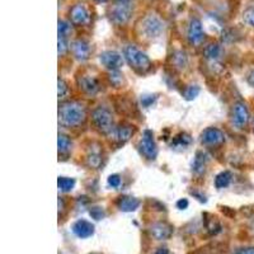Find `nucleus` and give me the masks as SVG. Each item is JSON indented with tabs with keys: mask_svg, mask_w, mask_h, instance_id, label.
Masks as SVG:
<instances>
[{
	"mask_svg": "<svg viewBox=\"0 0 254 254\" xmlns=\"http://www.w3.org/2000/svg\"><path fill=\"white\" fill-rule=\"evenodd\" d=\"M85 120V110L79 102H65L59 108V121L65 127H76Z\"/></svg>",
	"mask_w": 254,
	"mask_h": 254,
	"instance_id": "1",
	"label": "nucleus"
},
{
	"mask_svg": "<svg viewBox=\"0 0 254 254\" xmlns=\"http://www.w3.org/2000/svg\"><path fill=\"white\" fill-rule=\"evenodd\" d=\"M124 58L131 67L137 71H146L150 69V59L147 58L146 54L140 51L133 45H127L124 49Z\"/></svg>",
	"mask_w": 254,
	"mask_h": 254,
	"instance_id": "2",
	"label": "nucleus"
},
{
	"mask_svg": "<svg viewBox=\"0 0 254 254\" xmlns=\"http://www.w3.org/2000/svg\"><path fill=\"white\" fill-rule=\"evenodd\" d=\"M92 121L94 126L104 135H111L116 128L113 125L112 113L104 107H98L93 111Z\"/></svg>",
	"mask_w": 254,
	"mask_h": 254,
	"instance_id": "3",
	"label": "nucleus"
},
{
	"mask_svg": "<svg viewBox=\"0 0 254 254\" xmlns=\"http://www.w3.org/2000/svg\"><path fill=\"white\" fill-rule=\"evenodd\" d=\"M132 13L130 3H117L112 9H111L110 17L113 23L117 26H124L128 22Z\"/></svg>",
	"mask_w": 254,
	"mask_h": 254,
	"instance_id": "4",
	"label": "nucleus"
},
{
	"mask_svg": "<svg viewBox=\"0 0 254 254\" xmlns=\"http://www.w3.org/2000/svg\"><path fill=\"white\" fill-rule=\"evenodd\" d=\"M187 38L190 44L193 46H198L205 40V31H203L202 23L198 18H192L190 20L187 28Z\"/></svg>",
	"mask_w": 254,
	"mask_h": 254,
	"instance_id": "5",
	"label": "nucleus"
},
{
	"mask_svg": "<svg viewBox=\"0 0 254 254\" xmlns=\"http://www.w3.org/2000/svg\"><path fill=\"white\" fill-rule=\"evenodd\" d=\"M124 56L116 51H104L99 56V61L104 67L113 71V70H119L124 65Z\"/></svg>",
	"mask_w": 254,
	"mask_h": 254,
	"instance_id": "6",
	"label": "nucleus"
},
{
	"mask_svg": "<svg viewBox=\"0 0 254 254\" xmlns=\"http://www.w3.org/2000/svg\"><path fill=\"white\" fill-rule=\"evenodd\" d=\"M70 19L75 26H87L90 22L89 10L84 4H75L70 9Z\"/></svg>",
	"mask_w": 254,
	"mask_h": 254,
	"instance_id": "7",
	"label": "nucleus"
},
{
	"mask_svg": "<svg viewBox=\"0 0 254 254\" xmlns=\"http://www.w3.org/2000/svg\"><path fill=\"white\" fill-rule=\"evenodd\" d=\"M225 141V135L216 127H208L201 135V142L206 146H217Z\"/></svg>",
	"mask_w": 254,
	"mask_h": 254,
	"instance_id": "8",
	"label": "nucleus"
},
{
	"mask_svg": "<svg viewBox=\"0 0 254 254\" xmlns=\"http://www.w3.org/2000/svg\"><path fill=\"white\" fill-rule=\"evenodd\" d=\"M140 149H141V153L144 154L145 158L155 159L156 154H158V149H156L155 140H154V135L151 131H144L142 139L140 141Z\"/></svg>",
	"mask_w": 254,
	"mask_h": 254,
	"instance_id": "9",
	"label": "nucleus"
},
{
	"mask_svg": "<svg viewBox=\"0 0 254 254\" xmlns=\"http://www.w3.org/2000/svg\"><path fill=\"white\" fill-rule=\"evenodd\" d=\"M251 115H249V110L246 104L243 102H238L233 107V124L238 127V128H244L248 125Z\"/></svg>",
	"mask_w": 254,
	"mask_h": 254,
	"instance_id": "10",
	"label": "nucleus"
},
{
	"mask_svg": "<svg viewBox=\"0 0 254 254\" xmlns=\"http://www.w3.org/2000/svg\"><path fill=\"white\" fill-rule=\"evenodd\" d=\"M71 230L80 239H87L94 234V225L87 220H78L72 224Z\"/></svg>",
	"mask_w": 254,
	"mask_h": 254,
	"instance_id": "11",
	"label": "nucleus"
},
{
	"mask_svg": "<svg viewBox=\"0 0 254 254\" xmlns=\"http://www.w3.org/2000/svg\"><path fill=\"white\" fill-rule=\"evenodd\" d=\"M163 22L155 15H150L144 20V32L149 37H158L163 32Z\"/></svg>",
	"mask_w": 254,
	"mask_h": 254,
	"instance_id": "12",
	"label": "nucleus"
},
{
	"mask_svg": "<svg viewBox=\"0 0 254 254\" xmlns=\"http://www.w3.org/2000/svg\"><path fill=\"white\" fill-rule=\"evenodd\" d=\"M150 233L156 240H167L173 235V228L167 222H155L150 226Z\"/></svg>",
	"mask_w": 254,
	"mask_h": 254,
	"instance_id": "13",
	"label": "nucleus"
},
{
	"mask_svg": "<svg viewBox=\"0 0 254 254\" xmlns=\"http://www.w3.org/2000/svg\"><path fill=\"white\" fill-rule=\"evenodd\" d=\"M70 50H71L72 55L75 56L76 60L85 61L89 59L90 46L88 42H85V41H83V40L74 41V42L71 44Z\"/></svg>",
	"mask_w": 254,
	"mask_h": 254,
	"instance_id": "14",
	"label": "nucleus"
},
{
	"mask_svg": "<svg viewBox=\"0 0 254 254\" xmlns=\"http://www.w3.org/2000/svg\"><path fill=\"white\" fill-rule=\"evenodd\" d=\"M79 85H80V89H83L84 92L89 95H94L95 93L99 90V83L98 80L94 78V76L90 75H84L79 79Z\"/></svg>",
	"mask_w": 254,
	"mask_h": 254,
	"instance_id": "15",
	"label": "nucleus"
},
{
	"mask_svg": "<svg viewBox=\"0 0 254 254\" xmlns=\"http://www.w3.org/2000/svg\"><path fill=\"white\" fill-rule=\"evenodd\" d=\"M140 206V201L135 197L121 196L117 199V207L124 212H132Z\"/></svg>",
	"mask_w": 254,
	"mask_h": 254,
	"instance_id": "16",
	"label": "nucleus"
},
{
	"mask_svg": "<svg viewBox=\"0 0 254 254\" xmlns=\"http://www.w3.org/2000/svg\"><path fill=\"white\" fill-rule=\"evenodd\" d=\"M133 130L131 128L130 126H120V127H116L113 132L111 133L110 136H112L113 140L119 142H126L127 140L130 139L131 136H132Z\"/></svg>",
	"mask_w": 254,
	"mask_h": 254,
	"instance_id": "17",
	"label": "nucleus"
},
{
	"mask_svg": "<svg viewBox=\"0 0 254 254\" xmlns=\"http://www.w3.org/2000/svg\"><path fill=\"white\" fill-rule=\"evenodd\" d=\"M206 163H207V158H206V154H203L202 151H197L196 156H194L193 164H192V171L196 176H201L203 174L206 169Z\"/></svg>",
	"mask_w": 254,
	"mask_h": 254,
	"instance_id": "18",
	"label": "nucleus"
},
{
	"mask_svg": "<svg viewBox=\"0 0 254 254\" xmlns=\"http://www.w3.org/2000/svg\"><path fill=\"white\" fill-rule=\"evenodd\" d=\"M203 55H205V58L210 61L219 60L220 56H221V47L217 44L208 45V46H206V49L203 50Z\"/></svg>",
	"mask_w": 254,
	"mask_h": 254,
	"instance_id": "19",
	"label": "nucleus"
},
{
	"mask_svg": "<svg viewBox=\"0 0 254 254\" xmlns=\"http://www.w3.org/2000/svg\"><path fill=\"white\" fill-rule=\"evenodd\" d=\"M231 179H233V176H231L230 172H221V173L217 174L216 178H215V186H216L217 190L226 188L231 183Z\"/></svg>",
	"mask_w": 254,
	"mask_h": 254,
	"instance_id": "20",
	"label": "nucleus"
},
{
	"mask_svg": "<svg viewBox=\"0 0 254 254\" xmlns=\"http://www.w3.org/2000/svg\"><path fill=\"white\" fill-rule=\"evenodd\" d=\"M190 142H192L190 136L188 135V133L182 132L174 137L173 142H172V146H174L176 149H186V147H187Z\"/></svg>",
	"mask_w": 254,
	"mask_h": 254,
	"instance_id": "21",
	"label": "nucleus"
},
{
	"mask_svg": "<svg viewBox=\"0 0 254 254\" xmlns=\"http://www.w3.org/2000/svg\"><path fill=\"white\" fill-rule=\"evenodd\" d=\"M58 146H59V153L60 154H67L71 149V140H70L69 136L64 135V133H60L59 135V141H58Z\"/></svg>",
	"mask_w": 254,
	"mask_h": 254,
	"instance_id": "22",
	"label": "nucleus"
},
{
	"mask_svg": "<svg viewBox=\"0 0 254 254\" xmlns=\"http://www.w3.org/2000/svg\"><path fill=\"white\" fill-rule=\"evenodd\" d=\"M88 164L89 167L92 168H99V165L102 164V155H101V151L99 150H95V149H90L89 154H88Z\"/></svg>",
	"mask_w": 254,
	"mask_h": 254,
	"instance_id": "23",
	"label": "nucleus"
},
{
	"mask_svg": "<svg viewBox=\"0 0 254 254\" xmlns=\"http://www.w3.org/2000/svg\"><path fill=\"white\" fill-rule=\"evenodd\" d=\"M58 186L61 192H70L75 186V179L67 178V177H60L58 179Z\"/></svg>",
	"mask_w": 254,
	"mask_h": 254,
	"instance_id": "24",
	"label": "nucleus"
},
{
	"mask_svg": "<svg viewBox=\"0 0 254 254\" xmlns=\"http://www.w3.org/2000/svg\"><path fill=\"white\" fill-rule=\"evenodd\" d=\"M71 33V23L67 20H59V37H66Z\"/></svg>",
	"mask_w": 254,
	"mask_h": 254,
	"instance_id": "25",
	"label": "nucleus"
},
{
	"mask_svg": "<svg viewBox=\"0 0 254 254\" xmlns=\"http://www.w3.org/2000/svg\"><path fill=\"white\" fill-rule=\"evenodd\" d=\"M243 22L247 26L254 28V6H249L243 12Z\"/></svg>",
	"mask_w": 254,
	"mask_h": 254,
	"instance_id": "26",
	"label": "nucleus"
},
{
	"mask_svg": "<svg viewBox=\"0 0 254 254\" xmlns=\"http://www.w3.org/2000/svg\"><path fill=\"white\" fill-rule=\"evenodd\" d=\"M199 93V88L197 87V85H190V87H187V89L185 90V93H183V95H185V98L187 99V101H192V99H194L198 95Z\"/></svg>",
	"mask_w": 254,
	"mask_h": 254,
	"instance_id": "27",
	"label": "nucleus"
},
{
	"mask_svg": "<svg viewBox=\"0 0 254 254\" xmlns=\"http://www.w3.org/2000/svg\"><path fill=\"white\" fill-rule=\"evenodd\" d=\"M69 42L66 37H59V55L64 56L69 51Z\"/></svg>",
	"mask_w": 254,
	"mask_h": 254,
	"instance_id": "28",
	"label": "nucleus"
},
{
	"mask_svg": "<svg viewBox=\"0 0 254 254\" xmlns=\"http://www.w3.org/2000/svg\"><path fill=\"white\" fill-rule=\"evenodd\" d=\"M69 93V87H67V84L65 83V80L63 79H59V98L63 99L65 98Z\"/></svg>",
	"mask_w": 254,
	"mask_h": 254,
	"instance_id": "29",
	"label": "nucleus"
},
{
	"mask_svg": "<svg viewBox=\"0 0 254 254\" xmlns=\"http://www.w3.org/2000/svg\"><path fill=\"white\" fill-rule=\"evenodd\" d=\"M110 80L116 87H119L120 84L122 83V75L119 72V70H113V71L110 72Z\"/></svg>",
	"mask_w": 254,
	"mask_h": 254,
	"instance_id": "30",
	"label": "nucleus"
},
{
	"mask_svg": "<svg viewBox=\"0 0 254 254\" xmlns=\"http://www.w3.org/2000/svg\"><path fill=\"white\" fill-rule=\"evenodd\" d=\"M108 186L112 188H119L121 186V177L119 174H112V176L108 177V181H107Z\"/></svg>",
	"mask_w": 254,
	"mask_h": 254,
	"instance_id": "31",
	"label": "nucleus"
},
{
	"mask_svg": "<svg viewBox=\"0 0 254 254\" xmlns=\"http://www.w3.org/2000/svg\"><path fill=\"white\" fill-rule=\"evenodd\" d=\"M90 216L95 220H102L104 217V211L101 207H92L89 211Z\"/></svg>",
	"mask_w": 254,
	"mask_h": 254,
	"instance_id": "32",
	"label": "nucleus"
},
{
	"mask_svg": "<svg viewBox=\"0 0 254 254\" xmlns=\"http://www.w3.org/2000/svg\"><path fill=\"white\" fill-rule=\"evenodd\" d=\"M155 101V95H144L141 97V104L144 107H150Z\"/></svg>",
	"mask_w": 254,
	"mask_h": 254,
	"instance_id": "33",
	"label": "nucleus"
},
{
	"mask_svg": "<svg viewBox=\"0 0 254 254\" xmlns=\"http://www.w3.org/2000/svg\"><path fill=\"white\" fill-rule=\"evenodd\" d=\"M233 254H254V248H252V247H248V248H239Z\"/></svg>",
	"mask_w": 254,
	"mask_h": 254,
	"instance_id": "34",
	"label": "nucleus"
},
{
	"mask_svg": "<svg viewBox=\"0 0 254 254\" xmlns=\"http://www.w3.org/2000/svg\"><path fill=\"white\" fill-rule=\"evenodd\" d=\"M177 207L181 208V210H186L188 207V201L186 198L179 199L178 202H177Z\"/></svg>",
	"mask_w": 254,
	"mask_h": 254,
	"instance_id": "35",
	"label": "nucleus"
},
{
	"mask_svg": "<svg viewBox=\"0 0 254 254\" xmlns=\"http://www.w3.org/2000/svg\"><path fill=\"white\" fill-rule=\"evenodd\" d=\"M154 254H169V251H168L165 247H160V248H158L155 251V253Z\"/></svg>",
	"mask_w": 254,
	"mask_h": 254,
	"instance_id": "36",
	"label": "nucleus"
},
{
	"mask_svg": "<svg viewBox=\"0 0 254 254\" xmlns=\"http://www.w3.org/2000/svg\"><path fill=\"white\" fill-rule=\"evenodd\" d=\"M248 83L251 84L252 87H254V70L251 72V74H249V76H248Z\"/></svg>",
	"mask_w": 254,
	"mask_h": 254,
	"instance_id": "37",
	"label": "nucleus"
},
{
	"mask_svg": "<svg viewBox=\"0 0 254 254\" xmlns=\"http://www.w3.org/2000/svg\"><path fill=\"white\" fill-rule=\"evenodd\" d=\"M119 3H131V0H117Z\"/></svg>",
	"mask_w": 254,
	"mask_h": 254,
	"instance_id": "38",
	"label": "nucleus"
},
{
	"mask_svg": "<svg viewBox=\"0 0 254 254\" xmlns=\"http://www.w3.org/2000/svg\"><path fill=\"white\" fill-rule=\"evenodd\" d=\"M95 1H98V3H106L107 0H95Z\"/></svg>",
	"mask_w": 254,
	"mask_h": 254,
	"instance_id": "39",
	"label": "nucleus"
}]
</instances>
